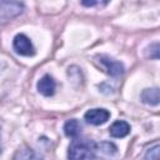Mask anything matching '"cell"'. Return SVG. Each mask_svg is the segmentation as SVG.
Masks as SVG:
<instances>
[{
	"label": "cell",
	"mask_w": 160,
	"mask_h": 160,
	"mask_svg": "<svg viewBox=\"0 0 160 160\" xmlns=\"http://www.w3.org/2000/svg\"><path fill=\"white\" fill-rule=\"evenodd\" d=\"M148 56L150 59H155L158 60L159 59V42H154L151 44L149 48H148Z\"/></svg>",
	"instance_id": "4fadbf2b"
},
{
	"label": "cell",
	"mask_w": 160,
	"mask_h": 160,
	"mask_svg": "<svg viewBox=\"0 0 160 160\" xmlns=\"http://www.w3.org/2000/svg\"><path fill=\"white\" fill-rule=\"evenodd\" d=\"M12 48L16 54L22 56H32L35 54V48L31 40L25 34H18L12 40Z\"/></svg>",
	"instance_id": "277c9868"
},
{
	"label": "cell",
	"mask_w": 160,
	"mask_h": 160,
	"mask_svg": "<svg viewBox=\"0 0 160 160\" xmlns=\"http://www.w3.org/2000/svg\"><path fill=\"white\" fill-rule=\"evenodd\" d=\"M84 6H95V5H101V4H106V2H100V1H82L81 2Z\"/></svg>",
	"instance_id": "5bb4252c"
},
{
	"label": "cell",
	"mask_w": 160,
	"mask_h": 160,
	"mask_svg": "<svg viewBox=\"0 0 160 160\" xmlns=\"http://www.w3.org/2000/svg\"><path fill=\"white\" fill-rule=\"evenodd\" d=\"M96 59H98L99 64L102 66L104 71L106 74H109L110 76L118 78V76H121L124 74V71H125L124 64L118 61V60H115L114 58H110L109 55L101 54V55H98Z\"/></svg>",
	"instance_id": "3957f363"
},
{
	"label": "cell",
	"mask_w": 160,
	"mask_h": 160,
	"mask_svg": "<svg viewBox=\"0 0 160 160\" xmlns=\"http://www.w3.org/2000/svg\"><path fill=\"white\" fill-rule=\"evenodd\" d=\"M109 132L112 138H118V139L125 138L130 132V125L124 120H118L112 122V125L109 129Z\"/></svg>",
	"instance_id": "52a82bcc"
},
{
	"label": "cell",
	"mask_w": 160,
	"mask_h": 160,
	"mask_svg": "<svg viewBox=\"0 0 160 160\" xmlns=\"http://www.w3.org/2000/svg\"><path fill=\"white\" fill-rule=\"evenodd\" d=\"M96 149H98V151H100L105 155H114L118 151V146L110 141H102L100 144H96Z\"/></svg>",
	"instance_id": "8fae6325"
},
{
	"label": "cell",
	"mask_w": 160,
	"mask_h": 160,
	"mask_svg": "<svg viewBox=\"0 0 160 160\" xmlns=\"http://www.w3.org/2000/svg\"><path fill=\"white\" fill-rule=\"evenodd\" d=\"M24 10V4L19 1H0V24H6L19 16Z\"/></svg>",
	"instance_id": "7a4b0ae2"
},
{
	"label": "cell",
	"mask_w": 160,
	"mask_h": 160,
	"mask_svg": "<svg viewBox=\"0 0 160 160\" xmlns=\"http://www.w3.org/2000/svg\"><path fill=\"white\" fill-rule=\"evenodd\" d=\"M39 92L44 96H52L54 92H55V89H56V82L54 80V78L49 74H45L39 81H38V85H36Z\"/></svg>",
	"instance_id": "8992f818"
},
{
	"label": "cell",
	"mask_w": 160,
	"mask_h": 160,
	"mask_svg": "<svg viewBox=\"0 0 160 160\" xmlns=\"http://www.w3.org/2000/svg\"><path fill=\"white\" fill-rule=\"evenodd\" d=\"M1 151H2V148H1V141H0V154H1Z\"/></svg>",
	"instance_id": "9a60e30c"
},
{
	"label": "cell",
	"mask_w": 160,
	"mask_h": 160,
	"mask_svg": "<svg viewBox=\"0 0 160 160\" xmlns=\"http://www.w3.org/2000/svg\"><path fill=\"white\" fill-rule=\"evenodd\" d=\"M159 149H160V146H159V144L156 142L152 148H150V149L146 151L144 160H159Z\"/></svg>",
	"instance_id": "7c38bea8"
},
{
	"label": "cell",
	"mask_w": 160,
	"mask_h": 160,
	"mask_svg": "<svg viewBox=\"0 0 160 160\" xmlns=\"http://www.w3.org/2000/svg\"><path fill=\"white\" fill-rule=\"evenodd\" d=\"M142 102L148 105H158L160 96H159V89L158 88H151V89H144L141 95H140Z\"/></svg>",
	"instance_id": "30bf717a"
},
{
	"label": "cell",
	"mask_w": 160,
	"mask_h": 160,
	"mask_svg": "<svg viewBox=\"0 0 160 160\" xmlns=\"http://www.w3.org/2000/svg\"><path fill=\"white\" fill-rule=\"evenodd\" d=\"M96 142L89 139H75L69 146V160H94L96 156Z\"/></svg>",
	"instance_id": "6da1fadb"
},
{
	"label": "cell",
	"mask_w": 160,
	"mask_h": 160,
	"mask_svg": "<svg viewBox=\"0 0 160 160\" xmlns=\"http://www.w3.org/2000/svg\"><path fill=\"white\" fill-rule=\"evenodd\" d=\"M14 160H44V158L34 149L29 146H22L15 152Z\"/></svg>",
	"instance_id": "ba28073f"
},
{
	"label": "cell",
	"mask_w": 160,
	"mask_h": 160,
	"mask_svg": "<svg viewBox=\"0 0 160 160\" xmlns=\"http://www.w3.org/2000/svg\"><path fill=\"white\" fill-rule=\"evenodd\" d=\"M109 118H110V112H109V110H106L104 108L90 109L84 114L85 121L91 125H101V124L106 122L109 120Z\"/></svg>",
	"instance_id": "5b68a950"
},
{
	"label": "cell",
	"mask_w": 160,
	"mask_h": 160,
	"mask_svg": "<svg viewBox=\"0 0 160 160\" xmlns=\"http://www.w3.org/2000/svg\"><path fill=\"white\" fill-rule=\"evenodd\" d=\"M81 132V124L76 119H70L64 124V134L68 138L76 139Z\"/></svg>",
	"instance_id": "9c48e42d"
}]
</instances>
